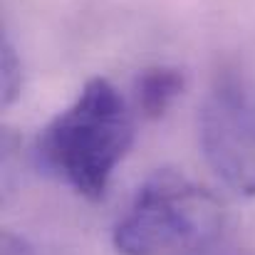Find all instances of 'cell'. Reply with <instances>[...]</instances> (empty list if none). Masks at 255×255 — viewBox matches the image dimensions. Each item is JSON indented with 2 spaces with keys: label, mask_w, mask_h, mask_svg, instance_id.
<instances>
[{
  "label": "cell",
  "mask_w": 255,
  "mask_h": 255,
  "mask_svg": "<svg viewBox=\"0 0 255 255\" xmlns=\"http://www.w3.org/2000/svg\"><path fill=\"white\" fill-rule=\"evenodd\" d=\"M134 141V119L127 99L104 77H92L75 102L37 136L45 169L87 201L104 198L117 166Z\"/></svg>",
  "instance_id": "1"
},
{
  "label": "cell",
  "mask_w": 255,
  "mask_h": 255,
  "mask_svg": "<svg viewBox=\"0 0 255 255\" xmlns=\"http://www.w3.org/2000/svg\"><path fill=\"white\" fill-rule=\"evenodd\" d=\"M221 228V201L183 173L164 169L139 186L112 241L122 255H201Z\"/></svg>",
  "instance_id": "2"
},
{
  "label": "cell",
  "mask_w": 255,
  "mask_h": 255,
  "mask_svg": "<svg viewBox=\"0 0 255 255\" xmlns=\"http://www.w3.org/2000/svg\"><path fill=\"white\" fill-rule=\"evenodd\" d=\"M198 139L208 166L236 193L255 198V80L223 70L208 87Z\"/></svg>",
  "instance_id": "3"
},
{
  "label": "cell",
  "mask_w": 255,
  "mask_h": 255,
  "mask_svg": "<svg viewBox=\"0 0 255 255\" xmlns=\"http://www.w3.org/2000/svg\"><path fill=\"white\" fill-rule=\"evenodd\" d=\"M183 87H186V77L181 70L166 65L149 67L134 82V104L141 117L161 119L173 107V102L181 97Z\"/></svg>",
  "instance_id": "4"
},
{
  "label": "cell",
  "mask_w": 255,
  "mask_h": 255,
  "mask_svg": "<svg viewBox=\"0 0 255 255\" xmlns=\"http://www.w3.org/2000/svg\"><path fill=\"white\" fill-rule=\"evenodd\" d=\"M0 94L2 107H12L22 92V62L15 52V45L5 37L0 47Z\"/></svg>",
  "instance_id": "5"
},
{
  "label": "cell",
  "mask_w": 255,
  "mask_h": 255,
  "mask_svg": "<svg viewBox=\"0 0 255 255\" xmlns=\"http://www.w3.org/2000/svg\"><path fill=\"white\" fill-rule=\"evenodd\" d=\"M2 255H37V253L22 236H15V233L5 231L2 233Z\"/></svg>",
  "instance_id": "6"
}]
</instances>
